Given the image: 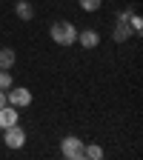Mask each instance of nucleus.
Listing matches in <instances>:
<instances>
[{"label": "nucleus", "mask_w": 143, "mask_h": 160, "mask_svg": "<svg viewBox=\"0 0 143 160\" xmlns=\"http://www.w3.org/2000/svg\"><path fill=\"white\" fill-rule=\"evenodd\" d=\"M12 89V72L9 69H0V92Z\"/></svg>", "instance_id": "13"}, {"label": "nucleus", "mask_w": 143, "mask_h": 160, "mask_svg": "<svg viewBox=\"0 0 143 160\" xmlns=\"http://www.w3.org/2000/svg\"><path fill=\"white\" fill-rule=\"evenodd\" d=\"M14 63H17V54H14V49H0V69H14Z\"/></svg>", "instance_id": "9"}, {"label": "nucleus", "mask_w": 143, "mask_h": 160, "mask_svg": "<svg viewBox=\"0 0 143 160\" xmlns=\"http://www.w3.org/2000/svg\"><path fill=\"white\" fill-rule=\"evenodd\" d=\"M14 123H20V109L3 103V106H0V132L9 129V126H14Z\"/></svg>", "instance_id": "5"}, {"label": "nucleus", "mask_w": 143, "mask_h": 160, "mask_svg": "<svg viewBox=\"0 0 143 160\" xmlns=\"http://www.w3.org/2000/svg\"><path fill=\"white\" fill-rule=\"evenodd\" d=\"M126 23H129V29H132V34H140L143 32V20H140V14H129V20H126Z\"/></svg>", "instance_id": "11"}, {"label": "nucleus", "mask_w": 143, "mask_h": 160, "mask_svg": "<svg viewBox=\"0 0 143 160\" xmlns=\"http://www.w3.org/2000/svg\"><path fill=\"white\" fill-rule=\"evenodd\" d=\"M49 37H52V43L69 49V46L77 43V26L69 23V20H54V23L49 26Z\"/></svg>", "instance_id": "1"}, {"label": "nucleus", "mask_w": 143, "mask_h": 160, "mask_svg": "<svg viewBox=\"0 0 143 160\" xmlns=\"http://www.w3.org/2000/svg\"><path fill=\"white\" fill-rule=\"evenodd\" d=\"M83 157H89V160H100V157H103V149H100L97 143H92V146H83Z\"/></svg>", "instance_id": "10"}, {"label": "nucleus", "mask_w": 143, "mask_h": 160, "mask_svg": "<svg viewBox=\"0 0 143 160\" xmlns=\"http://www.w3.org/2000/svg\"><path fill=\"white\" fill-rule=\"evenodd\" d=\"M14 14L20 20H32L34 17V3H29V0H17V3H14Z\"/></svg>", "instance_id": "7"}, {"label": "nucleus", "mask_w": 143, "mask_h": 160, "mask_svg": "<svg viewBox=\"0 0 143 160\" xmlns=\"http://www.w3.org/2000/svg\"><path fill=\"white\" fill-rule=\"evenodd\" d=\"M3 146H6L9 152H20V149L26 146V129L20 126V123L3 129Z\"/></svg>", "instance_id": "2"}, {"label": "nucleus", "mask_w": 143, "mask_h": 160, "mask_svg": "<svg viewBox=\"0 0 143 160\" xmlns=\"http://www.w3.org/2000/svg\"><path fill=\"white\" fill-rule=\"evenodd\" d=\"M32 100H34V94H32L26 86H14V83H12V89H6V103L14 106V109H26V106H32Z\"/></svg>", "instance_id": "4"}, {"label": "nucleus", "mask_w": 143, "mask_h": 160, "mask_svg": "<svg viewBox=\"0 0 143 160\" xmlns=\"http://www.w3.org/2000/svg\"><path fill=\"white\" fill-rule=\"evenodd\" d=\"M129 37H132V29H129V23H117V26L112 29V40H115V43H126Z\"/></svg>", "instance_id": "8"}, {"label": "nucleus", "mask_w": 143, "mask_h": 160, "mask_svg": "<svg viewBox=\"0 0 143 160\" xmlns=\"http://www.w3.org/2000/svg\"><path fill=\"white\" fill-rule=\"evenodd\" d=\"M100 6H103V0H80V9H83V12H97Z\"/></svg>", "instance_id": "12"}, {"label": "nucleus", "mask_w": 143, "mask_h": 160, "mask_svg": "<svg viewBox=\"0 0 143 160\" xmlns=\"http://www.w3.org/2000/svg\"><path fill=\"white\" fill-rule=\"evenodd\" d=\"M129 14H132V9H123V12H117V23H126V20H129Z\"/></svg>", "instance_id": "14"}, {"label": "nucleus", "mask_w": 143, "mask_h": 160, "mask_svg": "<svg viewBox=\"0 0 143 160\" xmlns=\"http://www.w3.org/2000/svg\"><path fill=\"white\" fill-rule=\"evenodd\" d=\"M6 103V92H0V106H3Z\"/></svg>", "instance_id": "15"}, {"label": "nucleus", "mask_w": 143, "mask_h": 160, "mask_svg": "<svg viewBox=\"0 0 143 160\" xmlns=\"http://www.w3.org/2000/svg\"><path fill=\"white\" fill-rule=\"evenodd\" d=\"M83 140H80L77 134H66L63 140H60V154H63L66 160H83Z\"/></svg>", "instance_id": "3"}, {"label": "nucleus", "mask_w": 143, "mask_h": 160, "mask_svg": "<svg viewBox=\"0 0 143 160\" xmlns=\"http://www.w3.org/2000/svg\"><path fill=\"white\" fill-rule=\"evenodd\" d=\"M77 43H80V49H97L100 46V34L94 29H83V32H77Z\"/></svg>", "instance_id": "6"}]
</instances>
